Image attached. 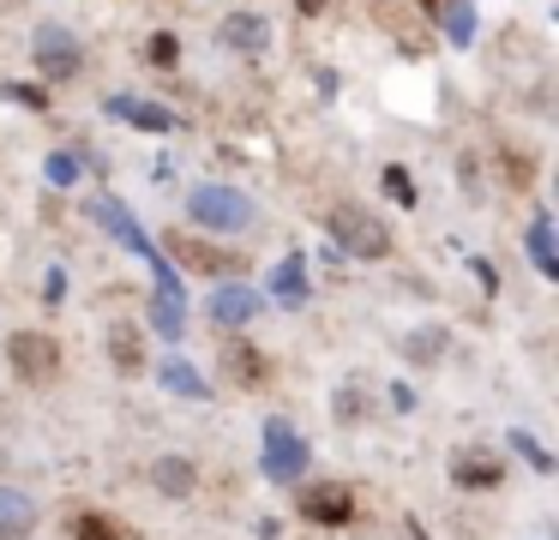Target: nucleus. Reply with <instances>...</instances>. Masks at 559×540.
I'll return each mask as SVG.
<instances>
[{
    "mask_svg": "<svg viewBox=\"0 0 559 540\" xmlns=\"http://www.w3.org/2000/svg\"><path fill=\"white\" fill-rule=\"evenodd\" d=\"M187 216L211 235H241V228H253V199L235 187H193L187 192Z\"/></svg>",
    "mask_w": 559,
    "mask_h": 540,
    "instance_id": "obj_1",
    "label": "nucleus"
},
{
    "mask_svg": "<svg viewBox=\"0 0 559 540\" xmlns=\"http://www.w3.org/2000/svg\"><path fill=\"white\" fill-rule=\"evenodd\" d=\"M325 228H331V240H337L349 259H385L391 252V228L379 223L373 211H361V204H337V211H325Z\"/></svg>",
    "mask_w": 559,
    "mask_h": 540,
    "instance_id": "obj_2",
    "label": "nucleus"
},
{
    "mask_svg": "<svg viewBox=\"0 0 559 540\" xmlns=\"http://www.w3.org/2000/svg\"><path fill=\"white\" fill-rule=\"evenodd\" d=\"M259 468H265V480H277V487H295V480L307 475L301 432L283 427V420H265V456H259Z\"/></svg>",
    "mask_w": 559,
    "mask_h": 540,
    "instance_id": "obj_3",
    "label": "nucleus"
},
{
    "mask_svg": "<svg viewBox=\"0 0 559 540\" xmlns=\"http://www.w3.org/2000/svg\"><path fill=\"white\" fill-rule=\"evenodd\" d=\"M31 55H37V67H43V79H73L79 72V36L67 31V24H37V36H31Z\"/></svg>",
    "mask_w": 559,
    "mask_h": 540,
    "instance_id": "obj_4",
    "label": "nucleus"
},
{
    "mask_svg": "<svg viewBox=\"0 0 559 540\" xmlns=\"http://www.w3.org/2000/svg\"><path fill=\"white\" fill-rule=\"evenodd\" d=\"M7 360H13L19 379L43 384V379H55V367H61V348H55V336H43V331H13L7 336Z\"/></svg>",
    "mask_w": 559,
    "mask_h": 540,
    "instance_id": "obj_5",
    "label": "nucleus"
},
{
    "mask_svg": "<svg viewBox=\"0 0 559 540\" xmlns=\"http://www.w3.org/2000/svg\"><path fill=\"white\" fill-rule=\"evenodd\" d=\"M271 372H277V367H271V355H259L253 343H229V348H223V379H235L241 391H265Z\"/></svg>",
    "mask_w": 559,
    "mask_h": 540,
    "instance_id": "obj_6",
    "label": "nucleus"
},
{
    "mask_svg": "<svg viewBox=\"0 0 559 540\" xmlns=\"http://www.w3.org/2000/svg\"><path fill=\"white\" fill-rule=\"evenodd\" d=\"M91 216H97V223L109 228L115 240H127V247H133L139 259L151 264V271H157V264H163V259H157V247H151V240H145V228H139V223H133V216H127V211H121V204H115V199H97V204H91Z\"/></svg>",
    "mask_w": 559,
    "mask_h": 540,
    "instance_id": "obj_7",
    "label": "nucleus"
},
{
    "mask_svg": "<svg viewBox=\"0 0 559 540\" xmlns=\"http://www.w3.org/2000/svg\"><path fill=\"white\" fill-rule=\"evenodd\" d=\"M259 307H265V300H259L253 288H241V283H223L217 295H211V319H217V331L253 324V319H259Z\"/></svg>",
    "mask_w": 559,
    "mask_h": 540,
    "instance_id": "obj_8",
    "label": "nucleus"
},
{
    "mask_svg": "<svg viewBox=\"0 0 559 540\" xmlns=\"http://www.w3.org/2000/svg\"><path fill=\"white\" fill-rule=\"evenodd\" d=\"M223 43L241 48V55H265L271 48V19L265 12H229V19H223Z\"/></svg>",
    "mask_w": 559,
    "mask_h": 540,
    "instance_id": "obj_9",
    "label": "nucleus"
},
{
    "mask_svg": "<svg viewBox=\"0 0 559 540\" xmlns=\"http://www.w3.org/2000/svg\"><path fill=\"white\" fill-rule=\"evenodd\" d=\"M301 516H307V523H349V516H355L349 487H313L301 499Z\"/></svg>",
    "mask_w": 559,
    "mask_h": 540,
    "instance_id": "obj_10",
    "label": "nucleus"
},
{
    "mask_svg": "<svg viewBox=\"0 0 559 540\" xmlns=\"http://www.w3.org/2000/svg\"><path fill=\"white\" fill-rule=\"evenodd\" d=\"M109 115L127 120V127H139V132H169L175 127L169 108H163V103H139V96H109Z\"/></svg>",
    "mask_w": 559,
    "mask_h": 540,
    "instance_id": "obj_11",
    "label": "nucleus"
},
{
    "mask_svg": "<svg viewBox=\"0 0 559 540\" xmlns=\"http://www.w3.org/2000/svg\"><path fill=\"white\" fill-rule=\"evenodd\" d=\"M169 252L187 264V271H205V276H217V271H235V259L223 247H205V240H193V235H175L169 240Z\"/></svg>",
    "mask_w": 559,
    "mask_h": 540,
    "instance_id": "obj_12",
    "label": "nucleus"
},
{
    "mask_svg": "<svg viewBox=\"0 0 559 540\" xmlns=\"http://www.w3.org/2000/svg\"><path fill=\"white\" fill-rule=\"evenodd\" d=\"M151 487H157L163 499H193L199 475H193V463H181V456H163V463H151Z\"/></svg>",
    "mask_w": 559,
    "mask_h": 540,
    "instance_id": "obj_13",
    "label": "nucleus"
},
{
    "mask_svg": "<svg viewBox=\"0 0 559 540\" xmlns=\"http://www.w3.org/2000/svg\"><path fill=\"white\" fill-rule=\"evenodd\" d=\"M31 528H37V504H31L25 492L0 487V540H19V535H31Z\"/></svg>",
    "mask_w": 559,
    "mask_h": 540,
    "instance_id": "obj_14",
    "label": "nucleus"
},
{
    "mask_svg": "<svg viewBox=\"0 0 559 540\" xmlns=\"http://www.w3.org/2000/svg\"><path fill=\"white\" fill-rule=\"evenodd\" d=\"M271 300H283V307H307V264H301V252H289V259L271 271Z\"/></svg>",
    "mask_w": 559,
    "mask_h": 540,
    "instance_id": "obj_15",
    "label": "nucleus"
},
{
    "mask_svg": "<svg viewBox=\"0 0 559 540\" xmlns=\"http://www.w3.org/2000/svg\"><path fill=\"white\" fill-rule=\"evenodd\" d=\"M451 480H457V487H493V480H499V456L457 451V456H451Z\"/></svg>",
    "mask_w": 559,
    "mask_h": 540,
    "instance_id": "obj_16",
    "label": "nucleus"
},
{
    "mask_svg": "<svg viewBox=\"0 0 559 540\" xmlns=\"http://www.w3.org/2000/svg\"><path fill=\"white\" fill-rule=\"evenodd\" d=\"M151 324H157L169 343L187 331V300H181V288H157V295H151Z\"/></svg>",
    "mask_w": 559,
    "mask_h": 540,
    "instance_id": "obj_17",
    "label": "nucleus"
},
{
    "mask_svg": "<svg viewBox=\"0 0 559 540\" xmlns=\"http://www.w3.org/2000/svg\"><path fill=\"white\" fill-rule=\"evenodd\" d=\"M157 379H163V391L187 396V403H205V396H211V384L199 379V372L187 367V360H163V372H157Z\"/></svg>",
    "mask_w": 559,
    "mask_h": 540,
    "instance_id": "obj_18",
    "label": "nucleus"
},
{
    "mask_svg": "<svg viewBox=\"0 0 559 540\" xmlns=\"http://www.w3.org/2000/svg\"><path fill=\"white\" fill-rule=\"evenodd\" d=\"M439 19H445V43H457V48L475 43V7H469V0H445Z\"/></svg>",
    "mask_w": 559,
    "mask_h": 540,
    "instance_id": "obj_19",
    "label": "nucleus"
},
{
    "mask_svg": "<svg viewBox=\"0 0 559 540\" xmlns=\"http://www.w3.org/2000/svg\"><path fill=\"white\" fill-rule=\"evenodd\" d=\"M530 259H535V271H542V276H559V252H554V223H547V216H535V223H530Z\"/></svg>",
    "mask_w": 559,
    "mask_h": 540,
    "instance_id": "obj_20",
    "label": "nucleus"
},
{
    "mask_svg": "<svg viewBox=\"0 0 559 540\" xmlns=\"http://www.w3.org/2000/svg\"><path fill=\"white\" fill-rule=\"evenodd\" d=\"M109 360H115L121 372H139V367H145V355H139V336L127 331V324H115V331H109Z\"/></svg>",
    "mask_w": 559,
    "mask_h": 540,
    "instance_id": "obj_21",
    "label": "nucleus"
},
{
    "mask_svg": "<svg viewBox=\"0 0 559 540\" xmlns=\"http://www.w3.org/2000/svg\"><path fill=\"white\" fill-rule=\"evenodd\" d=\"M403 348H409L415 367H433V360L445 355V331H409V343H403Z\"/></svg>",
    "mask_w": 559,
    "mask_h": 540,
    "instance_id": "obj_22",
    "label": "nucleus"
},
{
    "mask_svg": "<svg viewBox=\"0 0 559 540\" xmlns=\"http://www.w3.org/2000/svg\"><path fill=\"white\" fill-rule=\"evenodd\" d=\"M73 540H127V535L109 516H73Z\"/></svg>",
    "mask_w": 559,
    "mask_h": 540,
    "instance_id": "obj_23",
    "label": "nucleus"
},
{
    "mask_svg": "<svg viewBox=\"0 0 559 540\" xmlns=\"http://www.w3.org/2000/svg\"><path fill=\"white\" fill-rule=\"evenodd\" d=\"M511 451H518V456H523V463H530V468H535V475H554V456H547V451H542V444H535V439H530V432H511Z\"/></svg>",
    "mask_w": 559,
    "mask_h": 540,
    "instance_id": "obj_24",
    "label": "nucleus"
},
{
    "mask_svg": "<svg viewBox=\"0 0 559 540\" xmlns=\"http://www.w3.org/2000/svg\"><path fill=\"white\" fill-rule=\"evenodd\" d=\"M145 55H151V67H163V72H169L175 60H181V43H175L169 31H157V36H151V43H145Z\"/></svg>",
    "mask_w": 559,
    "mask_h": 540,
    "instance_id": "obj_25",
    "label": "nucleus"
},
{
    "mask_svg": "<svg viewBox=\"0 0 559 540\" xmlns=\"http://www.w3.org/2000/svg\"><path fill=\"white\" fill-rule=\"evenodd\" d=\"M49 180H55V187H73V180H79V156L73 151H55L49 156Z\"/></svg>",
    "mask_w": 559,
    "mask_h": 540,
    "instance_id": "obj_26",
    "label": "nucleus"
},
{
    "mask_svg": "<svg viewBox=\"0 0 559 540\" xmlns=\"http://www.w3.org/2000/svg\"><path fill=\"white\" fill-rule=\"evenodd\" d=\"M385 192H391L397 204H415V180L403 175V168H385Z\"/></svg>",
    "mask_w": 559,
    "mask_h": 540,
    "instance_id": "obj_27",
    "label": "nucleus"
},
{
    "mask_svg": "<svg viewBox=\"0 0 559 540\" xmlns=\"http://www.w3.org/2000/svg\"><path fill=\"white\" fill-rule=\"evenodd\" d=\"M7 96H13V103H25L31 115H43V108H49V96H43L37 84H7Z\"/></svg>",
    "mask_w": 559,
    "mask_h": 540,
    "instance_id": "obj_28",
    "label": "nucleus"
},
{
    "mask_svg": "<svg viewBox=\"0 0 559 540\" xmlns=\"http://www.w3.org/2000/svg\"><path fill=\"white\" fill-rule=\"evenodd\" d=\"M295 7H301V12H307V19H313V12H319V7H325V0H295Z\"/></svg>",
    "mask_w": 559,
    "mask_h": 540,
    "instance_id": "obj_29",
    "label": "nucleus"
},
{
    "mask_svg": "<svg viewBox=\"0 0 559 540\" xmlns=\"http://www.w3.org/2000/svg\"><path fill=\"white\" fill-rule=\"evenodd\" d=\"M421 7H427V12H439V7H445V0H421Z\"/></svg>",
    "mask_w": 559,
    "mask_h": 540,
    "instance_id": "obj_30",
    "label": "nucleus"
}]
</instances>
